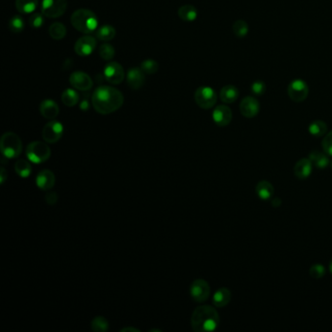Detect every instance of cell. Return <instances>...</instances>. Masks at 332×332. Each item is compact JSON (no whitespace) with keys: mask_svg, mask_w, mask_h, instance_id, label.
<instances>
[{"mask_svg":"<svg viewBox=\"0 0 332 332\" xmlns=\"http://www.w3.org/2000/svg\"><path fill=\"white\" fill-rule=\"evenodd\" d=\"M124 96L116 88L99 86L95 88L92 95V104L95 111L102 115L113 113L121 108Z\"/></svg>","mask_w":332,"mask_h":332,"instance_id":"1","label":"cell"},{"mask_svg":"<svg viewBox=\"0 0 332 332\" xmlns=\"http://www.w3.org/2000/svg\"><path fill=\"white\" fill-rule=\"evenodd\" d=\"M220 323L217 311L209 305L199 306L191 316V327L196 332H212L215 331Z\"/></svg>","mask_w":332,"mask_h":332,"instance_id":"2","label":"cell"},{"mask_svg":"<svg viewBox=\"0 0 332 332\" xmlns=\"http://www.w3.org/2000/svg\"><path fill=\"white\" fill-rule=\"evenodd\" d=\"M72 24L82 33L90 34L97 29L98 21L95 13L89 9H78L72 14Z\"/></svg>","mask_w":332,"mask_h":332,"instance_id":"3","label":"cell"},{"mask_svg":"<svg viewBox=\"0 0 332 332\" xmlns=\"http://www.w3.org/2000/svg\"><path fill=\"white\" fill-rule=\"evenodd\" d=\"M0 150L6 159L18 158L23 151V143L20 137L13 133H5L0 140Z\"/></svg>","mask_w":332,"mask_h":332,"instance_id":"4","label":"cell"},{"mask_svg":"<svg viewBox=\"0 0 332 332\" xmlns=\"http://www.w3.org/2000/svg\"><path fill=\"white\" fill-rule=\"evenodd\" d=\"M25 155L28 161L33 164H42L48 161L51 157V148L47 143L32 142L25 148Z\"/></svg>","mask_w":332,"mask_h":332,"instance_id":"5","label":"cell"},{"mask_svg":"<svg viewBox=\"0 0 332 332\" xmlns=\"http://www.w3.org/2000/svg\"><path fill=\"white\" fill-rule=\"evenodd\" d=\"M194 98L196 103L201 108L210 109L215 105L217 101V95L213 88L209 86H202L196 90Z\"/></svg>","mask_w":332,"mask_h":332,"instance_id":"6","label":"cell"},{"mask_svg":"<svg viewBox=\"0 0 332 332\" xmlns=\"http://www.w3.org/2000/svg\"><path fill=\"white\" fill-rule=\"evenodd\" d=\"M67 8V0H42L41 3V13L50 19L61 17L65 14Z\"/></svg>","mask_w":332,"mask_h":332,"instance_id":"7","label":"cell"},{"mask_svg":"<svg viewBox=\"0 0 332 332\" xmlns=\"http://www.w3.org/2000/svg\"><path fill=\"white\" fill-rule=\"evenodd\" d=\"M287 94L292 101L302 102L309 95L308 84L302 79H294L287 87Z\"/></svg>","mask_w":332,"mask_h":332,"instance_id":"8","label":"cell"},{"mask_svg":"<svg viewBox=\"0 0 332 332\" xmlns=\"http://www.w3.org/2000/svg\"><path fill=\"white\" fill-rule=\"evenodd\" d=\"M190 295L197 303L207 301L211 295V286L203 279L195 280L190 285Z\"/></svg>","mask_w":332,"mask_h":332,"instance_id":"9","label":"cell"},{"mask_svg":"<svg viewBox=\"0 0 332 332\" xmlns=\"http://www.w3.org/2000/svg\"><path fill=\"white\" fill-rule=\"evenodd\" d=\"M64 125L57 120H51L44 126L42 138L47 143H58L64 136Z\"/></svg>","mask_w":332,"mask_h":332,"instance_id":"10","label":"cell"},{"mask_svg":"<svg viewBox=\"0 0 332 332\" xmlns=\"http://www.w3.org/2000/svg\"><path fill=\"white\" fill-rule=\"evenodd\" d=\"M103 76L107 82L116 85L123 82L125 78V72L120 64L111 62L105 66L103 70Z\"/></svg>","mask_w":332,"mask_h":332,"instance_id":"11","label":"cell"},{"mask_svg":"<svg viewBox=\"0 0 332 332\" xmlns=\"http://www.w3.org/2000/svg\"><path fill=\"white\" fill-rule=\"evenodd\" d=\"M260 110L259 101L254 96H246L240 103L241 114L246 118L255 117Z\"/></svg>","mask_w":332,"mask_h":332,"instance_id":"12","label":"cell"},{"mask_svg":"<svg viewBox=\"0 0 332 332\" xmlns=\"http://www.w3.org/2000/svg\"><path fill=\"white\" fill-rule=\"evenodd\" d=\"M70 82L72 87L79 91H88L93 87L92 78L85 72H72L70 76Z\"/></svg>","mask_w":332,"mask_h":332,"instance_id":"13","label":"cell"},{"mask_svg":"<svg viewBox=\"0 0 332 332\" xmlns=\"http://www.w3.org/2000/svg\"><path fill=\"white\" fill-rule=\"evenodd\" d=\"M96 47V40L93 36L86 35L79 38L74 46L75 53L81 57L90 56Z\"/></svg>","mask_w":332,"mask_h":332,"instance_id":"14","label":"cell"},{"mask_svg":"<svg viewBox=\"0 0 332 332\" xmlns=\"http://www.w3.org/2000/svg\"><path fill=\"white\" fill-rule=\"evenodd\" d=\"M233 118V113L230 107L227 105L221 104L214 108L213 111V120L215 125L218 127H226L228 126Z\"/></svg>","mask_w":332,"mask_h":332,"instance_id":"15","label":"cell"},{"mask_svg":"<svg viewBox=\"0 0 332 332\" xmlns=\"http://www.w3.org/2000/svg\"><path fill=\"white\" fill-rule=\"evenodd\" d=\"M36 186L43 191H49L55 186L56 176L54 172L50 169H42L36 176L35 179Z\"/></svg>","mask_w":332,"mask_h":332,"instance_id":"16","label":"cell"},{"mask_svg":"<svg viewBox=\"0 0 332 332\" xmlns=\"http://www.w3.org/2000/svg\"><path fill=\"white\" fill-rule=\"evenodd\" d=\"M144 81H145V76L142 69L134 68L129 70L127 72V83L132 89L134 90L141 89L144 84Z\"/></svg>","mask_w":332,"mask_h":332,"instance_id":"17","label":"cell"},{"mask_svg":"<svg viewBox=\"0 0 332 332\" xmlns=\"http://www.w3.org/2000/svg\"><path fill=\"white\" fill-rule=\"evenodd\" d=\"M40 114L48 120H54L60 112L59 105L52 99H44L39 105Z\"/></svg>","mask_w":332,"mask_h":332,"instance_id":"18","label":"cell"},{"mask_svg":"<svg viewBox=\"0 0 332 332\" xmlns=\"http://www.w3.org/2000/svg\"><path fill=\"white\" fill-rule=\"evenodd\" d=\"M313 166L309 158H302L294 166V174L298 179H306L311 175Z\"/></svg>","mask_w":332,"mask_h":332,"instance_id":"19","label":"cell"},{"mask_svg":"<svg viewBox=\"0 0 332 332\" xmlns=\"http://www.w3.org/2000/svg\"><path fill=\"white\" fill-rule=\"evenodd\" d=\"M231 291L226 287H221L215 291L213 296V304L216 308H223L231 301Z\"/></svg>","mask_w":332,"mask_h":332,"instance_id":"20","label":"cell"},{"mask_svg":"<svg viewBox=\"0 0 332 332\" xmlns=\"http://www.w3.org/2000/svg\"><path fill=\"white\" fill-rule=\"evenodd\" d=\"M308 158L311 160L313 166H316L319 169H325L331 164L329 155L325 151L324 152L312 151L309 154Z\"/></svg>","mask_w":332,"mask_h":332,"instance_id":"21","label":"cell"},{"mask_svg":"<svg viewBox=\"0 0 332 332\" xmlns=\"http://www.w3.org/2000/svg\"><path fill=\"white\" fill-rule=\"evenodd\" d=\"M255 192L258 196V198L262 201H269L274 196L275 189L271 182L267 180L259 181L255 187Z\"/></svg>","mask_w":332,"mask_h":332,"instance_id":"22","label":"cell"},{"mask_svg":"<svg viewBox=\"0 0 332 332\" xmlns=\"http://www.w3.org/2000/svg\"><path fill=\"white\" fill-rule=\"evenodd\" d=\"M240 92L236 86L226 85L224 86L219 93V97L224 103H233L239 97Z\"/></svg>","mask_w":332,"mask_h":332,"instance_id":"23","label":"cell"},{"mask_svg":"<svg viewBox=\"0 0 332 332\" xmlns=\"http://www.w3.org/2000/svg\"><path fill=\"white\" fill-rule=\"evenodd\" d=\"M116 30L112 25L109 24H103L100 27H98L95 31V36L98 40L101 41H110L115 37Z\"/></svg>","mask_w":332,"mask_h":332,"instance_id":"24","label":"cell"},{"mask_svg":"<svg viewBox=\"0 0 332 332\" xmlns=\"http://www.w3.org/2000/svg\"><path fill=\"white\" fill-rule=\"evenodd\" d=\"M309 133L311 136L315 138H321L323 136H326L328 133V125L326 122L322 120H316L313 121L308 127Z\"/></svg>","mask_w":332,"mask_h":332,"instance_id":"25","label":"cell"},{"mask_svg":"<svg viewBox=\"0 0 332 332\" xmlns=\"http://www.w3.org/2000/svg\"><path fill=\"white\" fill-rule=\"evenodd\" d=\"M177 15L184 22H193L197 19L198 11L192 5H183L178 9Z\"/></svg>","mask_w":332,"mask_h":332,"instance_id":"26","label":"cell"},{"mask_svg":"<svg viewBox=\"0 0 332 332\" xmlns=\"http://www.w3.org/2000/svg\"><path fill=\"white\" fill-rule=\"evenodd\" d=\"M38 0H16V8L20 13L30 14L38 7Z\"/></svg>","mask_w":332,"mask_h":332,"instance_id":"27","label":"cell"},{"mask_svg":"<svg viewBox=\"0 0 332 332\" xmlns=\"http://www.w3.org/2000/svg\"><path fill=\"white\" fill-rule=\"evenodd\" d=\"M14 166H15L16 173L22 178H27L32 172V169H31L32 167H31L30 163L24 159H20L16 161Z\"/></svg>","mask_w":332,"mask_h":332,"instance_id":"28","label":"cell"},{"mask_svg":"<svg viewBox=\"0 0 332 332\" xmlns=\"http://www.w3.org/2000/svg\"><path fill=\"white\" fill-rule=\"evenodd\" d=\"M49 34L55 40H61L67 35V27L62 23H54L49 27Z\"/></svg>","mask_w":332,"mask_h":332,"instance_id":"29","label":"cell"},{"mask_svg":"<svg viewBox=\"0 0 332 332\" xmlns=\"http://www.w3.org/2000/svg\"><path fill=\"white\" fill-rule=\"evenodd\" d=\"M62 101L67 106H74L79 102V94L73 89H67L62 94Z\"/></svg>","mask_w":332,"mask_h":332,"instance_id":"30","label":"cell"},{"mask_svg":"<svg viewBox=\"0 0 332 332\" xmlns=\"http://www.w3.org/2000/svg\"><path fill=\"white\" fill-rule=\"evenodd\" d=\"M91 330L95 332H107L109 330V323L104 317L97 316L91 322Z\"/></svg>","mask_w":332,"mask_h":332,"instance_id":"31","label":"cell"},{"mask_svg":"<svg viewBox=\"0 0 332 332\" xmlns=\"http://www.w3.org/2000/svg\"><path fill=\"white\" fill-rule=\"evenodd\" d=\"M233 32L234 34L239 37V38H243L246 37L249 34V24L247 22L243 21V20H238L232 26Z\"/></svg>","mask_w":332,"mask_h":332,"instance_id":"32","label":"cell"},{"mask_svg":"<svg viewBox=\"0 0 332 332\" xmlns=\"http://www.w3.org/2000/svg\"><path fill=\"white\" fill-rule=\"evenodd\" d=\"M9 29L14 33H21L24 29V20L21 16H14L9 21Z\"/></svg>","mask_w":332,"mask_h":332,"instance_id":"33","label":"cell"},{"mask_svg":"<svg viewBox=\"0 0 332 332\" xmlns=\"http://www.w3.org/2000/svg\"><path fill=\"white\" fill-rule=\"evenodd\" d=\"M326 273H327L326 267L322 264H314L309 270L310 276L315 280H320L324 278L326 276Z\"/></svg>","mask_w":332,"mask_h":332,"instance_id":"34","label":"cell"},{"mask_svg":"<svg viewBox=\"0 0 332 332\" xmlns=\"http://www.w3.org/2000/svg\"><path fill=\"white\" fill-rule=\"evenodd\" d=\"M115 50L112 45L104 43L99 47V56L104 61H110L114 58Z\"/></svg>","mask_w":332,"mask_h":332,"instance_id":"35","label":"cell"},{"mask_svg":"<svg viewBox=\"0 0 332 332\" xmlns=\"http://www.w3.org/2000/svg\"><path fill=\"white\" fill-rule=\"evenodd\" d=\"M158 63L153 60H146L142 63L141 69L146 74H154L158 72Z\"/></svg>","mask_w":332,"mask_h":332,"instance_id":"36","label":"cell"},{"mask_svg":"<svg viewBox=\"0 0 332 332\" xmlns=\"http://www.w3.org/2000/svg\"><path fill=\"white\" fill-rule=\"evenodd\" d=\"M250 92L256 96H261L266 92V84L262 80L254 81L250 86Z\"/></svg>","mask_w":332,"mask_h":332,"instance_id":"37","label":"cell"},{"mask_svg":"<svg viewBox=\"0 0 332 332\" xmlns=\"http://www.w3.org/2000/svg\"><path fill=\"white\" fill-rule=\"evenodd\" d=\"M44 15L41 13V14H39V13H35V14H32L30 17H29V24H30V26H32V27H34V28H39V27H41L42 25H43V24H44V22H45V20H44Z\"/></svg>","mask_w":332,"mask_h":332,"instance_id":"38","label":"cell"},{"mask_svg":"<svg viewBox=\"0 0 332 332\" xmlns=\"http://www.w3.org/2000/svg\"><path fill=\"white\" fill-rule=\"evenodd\" d=\"M322 144L324 151L332 157V131L325 136Z\"/></svg>","mask_w":332,"mask_h":332,"instance_id":"39","label":"cell"},{"mask_svg":"<svg viewBox=\"0 0 332 332\" xmlns=\"http://www.w3.org/2000/svg\"><path fill=\"white\" fill-rule=\"evenodd\" d=\"M58 199H59L58 194L54 191L49 190V191H47V193L45 194V201H46L48 205H50V206L56 205L57 202H58Z\"/></svg>","mask_w":332,"mask_h":332,"instance_id":"40","label":"cell"},{"mask_svg":"<svg viewBox=\"0 0 332 332\" xmlns=\"http://www.w3.org/2000/svg\"><path fill=\"white\" fill-rule=\"evenodd\" d=\"M7 176H8V172H7L6 168L1 166L0 167V181H1V184H3L5 182V180L7 179Z\"/></svg>","mask_w":332,"mask_h":332,"instance_id":"41","label":"cell"},{"mask_svg":"<svg viewBox=\"0 0 332 332\" xmlns=\"http://www.w3.org/2000/svg\"><path fill=\"white\" fill-rule=\"evenodd\" d=\"M80 108L83 110V111H86L89 109V102L88 100H82L81 103H80Z\"/></svg>","mask_w":332,"mask_h":332,"instance_id":"42","label":"cell"},{"mask_svg":"<svg viewBox=\"0 0 332 332\" xmlns=\"http://www.w3.org/2000/svg\"><path fill=\"white\" fill-rule=\"evenodd\" d=\"M121 332H140V331L138 330V329H135V328H124V329H122L121 331H120Z\"/></svg>","mask_w":332,"mask_h":332,"instance_id":"43","label":"cell"},{"mask_svg":"<svg viewBox=\"0 0 332 332\" xmlns=\"http://www.w3.org/2000/svg\"><path fill=\"white\" fill-rule=\"evenodd\" d=\"M330 272L332 274V259L331 261V263H330Z\"/></svg>","mask_w":332,"mask_h":332,"instance_id":"44","label":"cell"},{"mask_svg":"<svg viewBox=\"0 0 332 332\" xmlns=\"http://www.w3.org/2000/svg\"><path fill=\"white\" fill-rule=\"evenodd\" d=\"M331 167H332V162H331Z\"/></svg>","mask_w":332,"mask_h":332,"instance_id":"45","label":"cell"}]
</instances>
